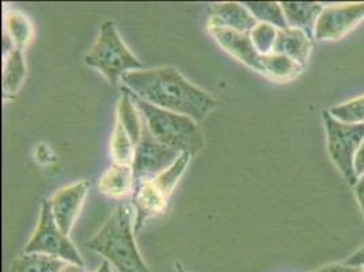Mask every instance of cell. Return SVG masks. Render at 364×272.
<instances>
[{
	"instance_id": "cell-12",
	"label": "cell",
	"mask_w": 364,
	"mask_h": 272,
	"mask_svg": "<svg viewBox=\"0 0 364 272\" xmlns=\"http://www.w3.org/2000/svg\"><path fill=\"white\" fill-rule=\"evenodd\" d=\"M210 33L213 34L216 43L231 56H234L237 61H241L249 68L262 74V56L253 46L250 33H238L228 29H211Z\"/></svg>"
},
{
	"instance_id": "cell-13",
	"label": "cell",
	"mask_w": 364,
	"mask_h": 272,
	"mask_svg": "<svg viewBox=\"0 0 364 272\" xmlns=\"http://www.w3.org/2000/svg\"><path fill=\"white\" fill-rule=\"evenodd\" d=\"M313 49L311 37L299 29L287 28L283 31H279L277 38L273 46L272 53L284 55L289 59L296 61L304 68L307 64L310 53Z\"/></svg>"
},
{
	"instance_id": "cell-17",
	"label": "cell",
	"mask_w": 364,
	"mask_h": 272,
	"mask_svg": "<svg viewBox=\"0 0 364 272\" xmlns=\"http://www.w3.org/2000/svg\"><path fill=\"white\" fill-rule=\"evenodd\" d=\"M261 66L264 75L269 76L271 79L279 82L292 80L304 70V67L296 61L279 53H269L262 56Z\"/></svg>"
},
{
	"instance_id": "cell-14",
	"label": "cell",
	"mask_w": 364,
	"mask_h": 272,
	"mask_svg": "<svg viewBox=\"0 0 364 272\" xmlns=\"http://www.w3.org/2000/svg\"><path fill=\"white\" fill-rule=\"evenodd\" d=\"M289 28L299 29L314 37L316 25L323 11V4L316 1H282Z\"/></svg>"
},
{
	"instance_id": "cell-15",
	"label": "cell",
	"mask_w": 364,
	"mask_h": 272,
	"mask_svg": "<svg viewBox=\"0 0 364 272\" xmlns=\"http://www.w3.org/2000/svg\"><path fill=\"white\" fill-rule=\"evenodd\" d=\"M98 188L101 194L113 199H124L132 195L135 188L132 167L113 164L102 174Z\"/></svg>"
},
{
	"instance_id": "cell-6",
	"label": "cell",
	"mask_w": 364,
	"mask_h": 272,
	"mask_svg": "<svg viewBox=\"0 0 364 272\" xmlns=\"http://www.w3.org/2000/svg\"><path fill=\"white\" fill-rule=\"evenodd\" d=\"M322 120L326 132L328 152L338 172L349 185L358 182L355 173V155L364 140V124H347L334 119L329 110L322 112Z\"/></svg>"
},
{
	"instance_id": "cell-26",
	"label": "cell",
	"mask_w": 364,
	"mask_h": 272,
	"mask_svg": "<svg viewBox=\"0 0 364 272\" xmlns=\"http://www.w3.org/2000/svg\"><path fill=\"white\" fill-rule=\"evenodd\" d=\"M346 264L353 266V267H363L364 266V246L358 249L355 253L346 260Z\"/></svg>"
},
{
	"instance_id": "cell-27",
	"label": "cell",
	"mask_w": 364,
	"mask_h": 272,
	"mask_svg": "<svg viewBox=\"0 0 364 272\" xmlns=\"http://www.w3.org/2000/svg\"><path fill=\"white\" fill-rule=\"evenodd\" d=\"M60 272H86L85 266L74 264V263H65V266L61 268Z\"/></svg>"
},
{
	"instance_id": "cell-21",
	"label": "cell",
	"mask_w": 364,
	"mask_h": 272,
	"mask_svg": "<svg viewBox=\"0 0 364 272\" xmlns=\"http://www.w3.org/2000/svg\"><path fill=\"white\" fill-rule=\"evenodd\" d=\"M329 113L347 124H364V95L331 108Z\"/></svg>"
},
{
	"instance_id": "cell-16",
	"label": "cell",
	"mask_w": 364,
	"mask_h": 272,
	"mask_svg": "<svg viewBox=\"0 0 364 272\" xmlns=\"http://www.w3.org/2000/svg\"><path fill=\"white\" fill-rule=\"evenodd\" d=\"M26 74H28V68H26V61L23 58V51L16 48L4 59L3 83H1L4 97H10V98L16 97L25 82Z\"/></svg>"
},
{
	"instance_id": "cell-5",
	"label": "cell",
	"mask_w": 364,
	"mask_h": 272,
	"mask_svg": "<svg viewBox=\"0 0 364 272\" xmlns=\"http://www.w3.org/2000/svg\"><path fill=\"white\" fill-rule=\"evenodd\" d=\"M192 159L191 154H181L180 158L164 173L134 189L132 206L136 212L135 231H139L149 219L166 211L168 199L180 182Z\"/></svg>"
},
{
	"instance_id": "cell-7",
	"label": "cell",
	"mask_w": 364,
	"mask_h": 272,
	"mask_svg": "<svg viewBox=\"0 0 364 272\" xmlns=\"http://www.w3.org/2000/svg\"><path fill=\"white\" fill-rule=\"evenodd\" d=\"M22 253H41L58 257L67 263L85 266L83 257L76 249L74 242L61 231L52 214L50 200H43L40 209L38 226Z\"/></svg>"
},
{
	"instance_id": "cell-4",
	"label": "cell",
	"mask_w": 364,
	"mask_h": 272,
	"mask_svg": "<svg viewBox=\"0 0 364 272\" xmlns=\"http://www.w3.org/2000/svg\"><path fill=\"white\" fill-rule=\"evenodd\" d=\"M85 63L107 78L116 86L128 73L144 70L143 64L124 43L114 22L101 25L97 41L85 56Z\"/></svg>"
},
{
	"instance_id": "cell-2",
	"label": "cell",
	"mask_w": 364,
	"mask_h": 272,
	"mask_svg": "<svg viewBox=\"0 0 364 272\" xmlns=\"http://www.w3.org/2000/svg\"><path fill=\"white\" fill-rule=\"evenodd\" d=\"M134 212L132 204L117 206L101 230L87 242V246L104 256L119 272H152L135 241Z\"/></svg>"
},
{
	"instance_id": "cell-22",
	"label": "cell",
	"mask_w": 364,
	"mask_h": 272,
	"mask_svg": "<svg viewBox=\"0 0 364 272\" xmlns=\"http://www.w3.org/2000/svg\"><path fill=\"white\" fill-rule=\"evenodd\" d=\"M277 33L279 29L267 23H258L257 26L250 31L252 43L261 56L272 53L273 46L277 38Z\"/></svg>"
},
{
	"instance_id": "cell-11",
	"label": "cell",
	"mask_w": 364,
	"mask_h": 272,
	"mask_svg": "<svg viewBox=\"0 0 364 272\" xmlns=\"http://www.w3.org/2000/svg\"><path fill=\"white\" fill-rule=\"evenodd\" d=\"M257 25V19L250 14L243 3H216L210 9L208 31L228 29L238 33H250Z\"/></svg>"
},
{
	"instance_id": "cell-25",
	"label": "cell",
	"mask_w": 364,
	"mask_h": 272,
	"mask_svg": "<svg viewBox=\"0 0 364 272\" xmlns=\"http://www.w3.org/2000/svg\"><path fill=\"white\" fill-rule=\"evenodd\" d=\"M353 188H355V197H356V200L359 203V207L362 210L364 219V174L358 179V182L353 185Z\"/></svg>"
},
{
	"instance_id": "cell-30",
	"label": "cell",
	"mask_w": 364,
	"mask_h": 272,
	"mask_svg": "<svg viewBox=\"0 0 364 272\" xmlns=\"http://www.w3.org/2000/svg\"><path fill=\"white\" fill-rule=\"evenodd\" d=\"M362 272H364V266L362 267Z\"/></svg>"
},
{
	"instance_id": "cell-23",
	"label": "cell",
	"mask_w": 364,
	"mask_h": 272,
	"mask_svg": "<svg viewBox=\"0 0 364 272\" xmlns=\"http://www.w3.org/2000/svg\"><path fill=\"white\" fill-rule=\"evenodd\" d=\"M313 272H362V267H353L348 264H329L325 266L322 268H319L317 271Z\"/></svg>"
},
{
	"instance_id": "cell-3",
	"label": "cell",
	"mask_w": 364,
	"mask_h": 272,
	"mask_svg": "<svg viewBox=\"0 0 364 272\" xmlns=\"http://www.w3.org/2000/svg\"><path fill=\"white\" fill-rule=\"evenodd\" d=\"M131 97L144 125L158 142L174 152L180 154L186 152L192 157L203 149L204 137L198 121L180 113L151 105L132 93Z\"/></svg>"
},
{
	"instance_id": "cell-29",
	"label": "cell",
	"mask_w": 364,
	"mask_h": 272,
	"mask_svg": "<svg viewBox=\"0 0 364 272\" xmlns=\"http://www.w3.org/2000/svg\"><path fill=\"white\" fill-rule=\"evenodd\" d=\"M174 267H176V272H188L183 268V266H182L180 261H176V263H174Z\"/></svg>"
},
{
	"instance_id": "cell-19",
	"label": "cell",
	"mask_w": 364,
	"mask_h": 272,
	"mask_svg": "<svg viewBox=\"0 0 364 272\" xmlns=\"http://www.w3.org/2000/svg\"><path fill=\"white\" fill-rule=\"evenodd\" d=\"M243 6L257 19L258 23L272 25L276 29H287L283 7L277 1H243Z\"/></svg>"
},
{
	"instance_id": "cell-1",
	"label": "cell",
	"mask_w": 364,
	"mask_h": 272,
	"mask_svg": "<svg viewBox=\"0 0 364 272\" xmlns=\"http://www.w3.org/2000/svg\"><path fill=\"white\" fill-rule=\"evenodd\" d=\"M122 82L124 88L143 101L198 122L204 120L218 105L213 95L170 66L128 73L122 76Z\"/></svg>"
},
{
	"instance_id": "cell-28",
	"label": "cell",
	"mask_w": 364,
	"mask_h": 272,
	"mask_svg": "<svg viewBox=\"0 0 364 272\" xmlns=\"http://www.w3.org/2000/svg\"><path fill=\"white\" fill-rule=\"evenodd\" d=\"M112 264L107 261V260H104L102 263H101V266L98 267V270L95 272H113L112 271V267H110Z\"/></svg>"
},
{
	"instance_id": "cell-18",
	"label": "cell",
	"mask_w": 364,
	"mask_h": 272,
	"mask_svg": "<svg viewBox=\"0 0 364 272\" xmlns=\"http://www.w3.org/2000/svg\"><path fill=\"white\" fill-rule=\"evenodd\" d=\"M67 261L41 253H22L11 263L10 272H60Z\"/></svg>"
},
{
	"instance_id": "cell-10",
	"label": "cell",
	"mask_w": 364,
	"mask_h": 272,
	"mask_svg": "<svg viewBox=\"0 0 364 272\" xmlns=\"http://www.w3.org/2000/svg\"><path fill=\"white\" fill-rule=\"evenodd\" d=\"M89 188L90 184L87 180H80L68 187H64L50 199L53 218L65 236H68L73 230Z\"/></svg>"
},
{
	"instance_id": "cell-9",
	"label": "cell",
	"mask_w": 364,
	"mask_h": 272,
	"mask_svg": "<svg viewBox=\"0 0 364 272\" xmlns=\"http://www.w3.org/2000/svg\"><path fill=\"white\" fill-rule=\"evenodd\" d=\"M363 19L364 1L325 6L316 25L314 38L318 41L341 40Z\"/></svg>"
},
{
	"instance_id": "cell-20",
	"label": "cell",
	"mask_w": 364,
	"mask_h": 272,
	"mask_svg": "<svg viewBox=\"0 0 364 272\" xmlns=\"http://www.w3.org/2000/svg\"><path fill=\"white\" fill-rule=\"evenodd\" d=\"M6 33L10 36L11 41L14 43L16 49L23 51L29 46L31 37H33V29H31L29 18L19 13V11H10L6 14Z\"/></svg>"
},
{
	"instance_id": "cell-24",
	"label": "cell",
	"mask_w": 364,
	"mask_h": 272,
	"mask_svg": "<svg viewBox=\"0 0 364 272\" xmlns=\"http://www.w3.org/2000/svg\"><path fill=\"white\" fill-rule=\"evenodd\" d=\"M353 167H355V173H356V177L359 179L360 176L364 174V140L363 143L360 145L359 150L355 155V162H353Z\"/></svg>"
},
{
	"instance_id": "cell-8",
	"label": "cell",
	"mask_w": 364,
	"mask_h": 272,
	"mask_svg": "<svg viewBox=\"0 0 364 272\" xmlns=\"http://www.w3.org/2000/svg\"><path fill=\"white\" fill-rule=\"evenodd\" d=\"M180 152L168 149L158 142L144 125L141 139L135 149L132 170L135 188L164 173L180 158ZM134 188V189H135Z\"/></svg>"
}]
</instances>
